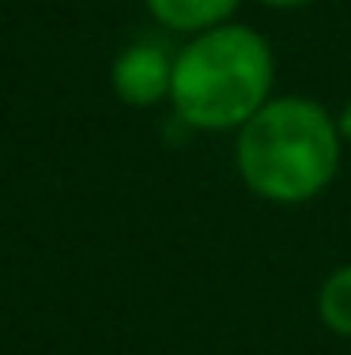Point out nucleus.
<instances>
[{
    "label": "nucleus",
    "mask_w": 351,
    "mask_h": 355,
    "mask_svg": "<svg viewBox=\"0 0 351 355\" xmlns=\"http://www.w3.org/2000/svg\"><path fill=\"white\" fill-rule=\"evenodd\" d=\"M340 163L336 114L310 95H272L234 132V171L264 205H310L340 178Z\"/></svg>",
    "instance_id": "obj_1"
},
{
    "label": "nucleus",
    "mask_w": 351,
    "mask_h": 355,
    "mask_svg": "<svg viewBox=\"0 0 351 355\" xmlns=\"http://www.w3.org/2000/svg\"><path fill=\"white\" fill-rule=\"evenodd\" d=\"M276 95L272 42L249 23L200 31L174 49L170 110L193 132H238Z\"/></svg>",
    "instance_id": "obj_2"
},
{
    "label": "nucleus",
    "mask_w": 351,
    "mask_h": 355,
    "mask_svg": "<svg viewBox=\"0 0 351 355\" xmlns=\"http://www.w3.org/2000/svg\"><path fill=\"white\" fill-rule=\"evenodd\" d=\"M114 95L125 106H159L170 103V83H174V53L159 42H132L114 57L110 69Z\"/></svg>",
    "instance_id": "obj_3"
},
{
    "label": "nucleus",
    "mask_w": 351,
    "mask_h": 355,
    "mask_svg": "<svg viewBox=\"0 0 351 355\" xmlns=\"http://www.w3.org/2000/svg\"><path fill=\"white\" fill-rule=\"evenodd\" d=\"M144 8L159 27L193 38L200 31L231 23L234 12L242 8V0H144Z\"/></svg>",
    "instance_id": "obj_4"
},
{
    "label": "nucleus",
    "mask_w": 351,
    "mask_h": 355,
    "mask_svg": "<svg viewBox=\"0 0 351 355\" xmlns=\"http://www.w3.org/2000/svg\"><path fill=\"white\" fill-rule=\"evenodd\" d=\"M314 310H317V321H321L332 336L351 340V261L340 268H332L321 280Z\"/></svg>",
    "instance_id": "obj_5"
},
{
    "label": "nucleus",
    "mask_w": 351,
    "mask_h": 355,
    "mask_svg": "<svg viewBox=\"0 0 351 355\" xmlns=\"http://www.w3.org/2000/svg\"><path fill=\"white\" fill-rule=\"evenodd\" d=\"M253 4L269 8V12H303V8H310L314 0H253Z\"/></svg>",
    "instance_id": "obj_6"
},
{
    "label": "nucleus",
    "mask_w": 351,
    "mask_h": 355,
    "mask_svg": "<svg viewBox=\"0 0 351 355\" xmlns=\"http://www.w3.org/2000/svg\"><path fill=\"white\" fill-rule=\"evenodd\" d=\"M336 125H340V137H344V148H351V98H348L344 106H340Z\"/></svg>",
    "instance_id": "obj_7"
}]
</instances>
